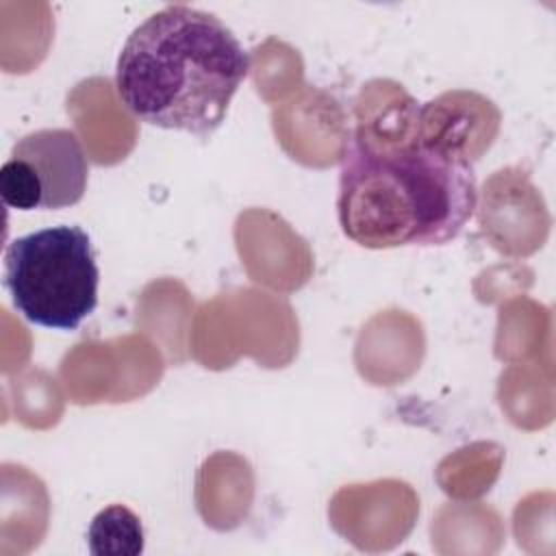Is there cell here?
I'll list each match as a JSON object with an SVG mask.
<instances>
[{
    "label": "cell",
    "mask_w": 556,
    "mask_h": 556,
    "mask_svg": "<svg viewBox=\"0 0 556 556\" xmlns=\"http://www.w3.org/2000/svg\"><path fill=\"white\" fill-rule=\"evenodd\" d=\"M250 59L213 13L169 4L124 41L115 65L122 104L141 122L208 139L224 122Z\"/></svg>",
    "instance_id": "1"
},
{
    "label": "cell",
    "mask_w": 556,
    "mask_h": 556,
    "mask_svg": "<svg viewBox=\"0 0 556 556\" xmlns=\"http://www.w3.org/2000/svg\"><path fill=\"white\" fill-rule=\"evenodd\" d=\"M476 202L469 163L424 143L378 148L358 132L348 141L337 217L361 248L443 245L458 237Z\"/></svg>",
    "instance_id": "2"
},
{
    "label": "cell",
    "mask_w": 556,
    "mask_h": 556,
    "mask_svg": "<svg viewBox=\"0 0 556 556\" xmlns=\"http://www.w3.org/2000/svg\"><path fill=\"white\" fill-rule=\"evenodd\" d=\"M100 269L80 226H50L9 241L2 285L30 324L76 330L98 306Z\"/></svg>",
    "instance_id": "3"
},
{
    "label": "cell",
    "mask_w": 556,
    "mask_h": 556,
    "mask_svg": "<svg viewBox=\"0 0 556 556\" xmlns=\"http://www.w3.org/2000/svg\"><path fill=\"white\" fill-rule=\"evenodd\" d=\"M89 163L80 139L67 128L24 135L0 167V198L15 211L74 206L87 191Z\"/></svg>",
    "instance_id": "4"
},
{
    "label": "cell",
    "mask_w": 556,
    "mask_h": 556,
    "mask_svg": "<svg viewBox=\"0 0 556 556\" xmlns=\"http://www.w3.org/2000/svg\"><path fill=\"white\" fill-rule=\"evenodd\" d=\"M87 543L93 556H137L143 552V528L130 508L113 504L93 517Z\"/></svg>",
    "instance_id": "5"
}]
</instances>
